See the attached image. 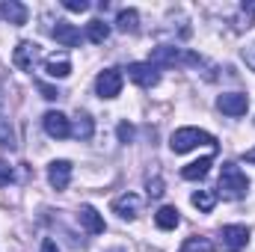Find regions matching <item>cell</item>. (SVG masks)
Listing matches in <instances>:
<instances>
[{
  "instance_id": "25",
  "label": "cell",
  "mask_w": 255,
  "mask_h": 252,
  "mask_svg": "<svg viewBox=\"0 0 255 252\" xmlns=\"http://www.w3.org/2000/svg\"><path fill=\"white\" fill-rule=\"evenodd\" d=\"M63 6L68 12H86L89 9V0H63Z\"/></svg>"
},
{
  "instance_id": "29",
  "label": "cell",
  "mask_w": 255,
  "mask_h": 252,
  "mask_svg": "<svg viewBox=\"0 0 255 252\" xmlns=\"http://www.w3.org/2000/svg\"><path fill=\"white\" fill-rule=\"evenodd\" d=\"M241 9L247 12V21H250V18L255 15V0H244V6H241Z\"/></svg>"
},
{
  "instance_id": "17",
  "label": "cell",
  "mask_w": 255,
  "mask_h": 252,
  "mask_svg": "<svg viewBox=\"0 0 255 252\" xmlns=\"http://www.w3.org/2000/svg\"><path fill=\"white\" fill-rule=\"evenodd\" d=\"M211 163H214V157H199V160H193V163H187V166L181 169V178H187V181H199V178H205L208 169H211Z\"/></svg>"
},
{
  "instance_id": "23",
  "label": "cell",
  "mask_w": 255,
  "mask_h": 252,
  "mask_svg": "<svg viewBox=\"0 0 255 252\" xmlns=\"http://www.w3.org/2000/svg\"><path fill=\"white\" fill-rule=\"evenodd\" d=\"M145 193H148V199H160V196H163V181H160V178H148Z\"/></svg>"
},
{
  "instance_id": "12",
  "label": "cell",
  "mask_w": 255,
  "mask_h": 252,
  "mask_svg": "<svg viewBox=\"0 0 255 252\" xmlns=\"http://www.w3.org/2000/svg\"><path fill=\"white\" fill-rule=\"evenodd\" d=\"M42 65H45V74L54 77V80H57V77L63 80V77L71 74V60H68V54H51V57L42 60Z\"/></svg>"
},
{
  "instance_id": "14",
  "label": "cell",
  "mask_w": 255,
  "mask_h": 252,
  "mask_svg": "<svg viewBox=\"0 0 255 252\" xmlns=\"http://www.w3.org/2000/svg\"><path fill=\"white\" fill-rule=\"evenodd\" d=\"M51 36H54L63 48H77V45H80V30H77L74 24H68V21H57V27L51 30Z\"/></svg>"
},
{
  "instance_id": "21",
  "label": "cell",
  "mask_w": 255,
  "mask_h": 252,
  "mask_svg": "<svg viewBox=\"0 0 255 252\" xmlns=\"http://www.w3.org/2000/svg\"><path fill=\"white\" fill-rule=\"evenodd\" d=\"M107 36H110V27L104 24V21H89L86 24V39L89 42H95V45H101V42H107Z\"/></svg>"
},
{
  "instance_id": "13",
  "label": "cell",
  "mask_w": 255,
  "mask_h": 252,
  "mask_svg": "<svg viewBox=\"0 0 255 252\" xmlns=\"http://www.w3.org/2000/svg\"><path fill=\"white\" fill-rule=\"evenodd\" d=\"M77 220H80V226H83L89 235H104V229H107V226H104V217H101L92 205H83V208L77 211Z\"/></svg>"
},
{
  "instance_id": "19",
  "label": "cell",
  "mask_w": 255,
  "mask_h": 252,
  "mask_svg": "<svg viewBox=\"0 0 255 252\" xmlns=\"http://www.w3.org/2000/svg\"><path fill=\"white\" fill-rule=\"evenodd\" d=\"M71 133H74L77 139H92V133H95L92 116H89V113H77V119H74V125H71Z\"/></svg>"
},
{
  "instance_id": "30",
  "label": "cell",
  "mask_w": 255,
  "mask_h": 252,
  "mask_svg": "<svg viewBox=\"0 0 255 252\" xmlns=\"http://www.w3.org/2000/svg\"><path fill=\"white\" fill-rule=\"evenodd\" d=\"M39 252H60V247H57V244H54V241L48 238V241L42 244V250H39Z\"/></svg>"
},
{
  "instance_id": "10",
  "label": "cell",
  "mask_w": 255,
  "mask_h": 252,
  "mask_svg": "<svg viewBox=\"0 0 255 252\" xmlns=\"http://www.w3.org/2000/svg\"><path fill=\"white\" fill-rule=\"evenodd\" d=\"M139 208H142V199H139L136 193H122V196L113 199V211H116L122 220H136Z\"/></svg>"
},
{
  "instance_id": "26",
  "label": "cell",
  "mask_w": 255,
  "mask_h": 252,
  "mask_svg": "<svg viewBox=\"0 0 255 252\" xmlns=\"http://www.w3.org/2000/svg\"><path fill=\"white\" fill-rule=\"evenodd\" d=\"M9 181H12V166L6 160H0V187H6Z\"/></svg>"
},
{
  "instance_id": "9",
  "label": "cell",
  "mask_w": 255,
  "mask_h": 252,
  "mask_svg": "<svg viewBox=\"0 0 255 252\" xmlns=\"http://www.w3.org/2000/svg\"><path fill=\"white\" fill-rule=\"evenodd\" d=\"M42 125H45V133L54 136V139H65V136H71V122L65 119L60 110L45 113V116H42Z\"/></svg>"
},
{
  "instance_id": "28",
  "label": "cell",
  "mask_w": 255,
  "mask_h": 252,
  "mask_svg": "<svg viewBox=\"0 0 255 252\" xmlns=\"http://www.w3.org/2000/svg\"><path fill=\"white\" fill-rule=\"evenodd\" d=\"M244 63H247V65L255 71V42L250 45V48H244Z\"/></svg>"
},
{
  "instance_id": "8",
  "label": "cell",
  "mask_w": 255,
  "mask_h": 252,
  "mask_svg": "<svg viewBox=\"0 0 255 252\" xmlns=\"http://www.w3.org/2000/svg\"><path fill=\"white\" fill-rule=\"evenodd\" d=\"M12 63L18 65L21 71H36V63H39V45L36 42H18L15 54H12Z\"/></svg>"
},
{
  "instance_id": "1",
  "label": "cell",
  "mask_w": 255,
  "mask_h": 252,
  "mask_svg": "<svg viewBox=\"0 0 255 252\" xmlns=\"http://www.w3.org/2000/svg\"><path fill=\"white\" fill-rule=\"evenodd\" d=\"M250 193V178L244 175V169L238 163H223L220 169V196L229 202H238Z\"/></svg>"
},
{
  "instance_id": "6",
  "label": "cell",
  "mask_w": 255,
  "mask_h": 252,
  "mask_svg": "<svg viewBox=\"0 0 255 252\" xmlns=\"http://www.w3.org/2000/svg\"><path fill=\"white\" fill-rule=\"evenodd\" d=\"M128 77H130L136 86H142V89H151V86H157V80H160V71H157L151 63H130V65H128Z\"/></svg>"
},
{
  "instance_id": "2",
  "label": "cell",
  "mask_w": 255,
  "mask_h": 252,
  "mask_svg": "<svg viewBox=\"0 0 255 252\" xmlns=\"http://www.w3.org/2000/svg\"><path fill=\"white\" fill-rule=\"evenodd\" d=\"M169 145H172L175 154H184V151H193L196 145H211V148H217V139H214V133L199 130V127H178V130L172 133Z\"/></svg>"
},
{
  "instance_id": "18",
  "label": "cell",
  "mask_w": 255,
  "mask_h": 252,
  "mask_svg": "<svg viewBox=\"0 0 255 252\" xmlns=\"http://www.w3.org/2000/svg\"><path fill=\"white\" fill-rule=\"evenodd\" d=\"M116 27H119L122 33H136V30H139V12H136V9H119Z\"/></svg>"
},
{
  "instance_id": "5",
  "label": "cell",
  "mask_w": 255,
  "mask_h": 252,
  "mask_svg": "<svg viewBox=\"0 0 255 252\" xmlns=\"http://www.w3.org/2000/svg\"><path fill=\"white\" fill-rule=\"evenodd\" d=\"M220 244H223V250L226 252L247 250V244H250V229H247V226H223V232H220Z\"/></svg>"
},
{
  "instance_id": "16",
  "label": "cell",
  "mask_w": 255,
  "mask_h": 252,
  "mask_svg": "<svg viewBox=\"0 0 255 252\" xmlns=\"http://www.w3.org/2000/svg\"><path fill=\"white\" fill-rule=\"evenodd\" d=\"M154 223H157V229H163V232H172V229L181 223V217H178V208H172V205H163V208L154 214Z\"/></svg>"
},
{
  "instance_id": "24",
  "label": "cell",
  "mask_w": 255,
  "mask_h": 252,
  "mask_svg": "<svg viewBox=\"0 0 255 252\" xmlns=\"http://www.w3.org/2000/svg\"><path fill=\"white\" fill-rule=\"evenodd\" d=\"M116 136H119V142H130L133 139V125L130 122H119V127H116Z\"/></svg>"
},
{
  "instance_id": "3",
  "label": "cell",
  "mask_w": 255,
  "mask_h": 252,
  "mask_svg": "<svg viewBox=\"0 0 255 252\" xmlns=\"http://www.w3.org/2000/svg\"><path fill=\"white\" fill-rule=\"evenodd\" d=\"M148 63L154 68H169V65H196L202 63L196 54H187L184 48H172V45H160L151 51V60Z\"/></svg>"
},
{
  "instance_id": "4",
  "label": "cell",
  "mask_w": 255,
  "mask_h": 252,
  "mask_svg": "<svg viewBox=\"0 0 255 252\" xmlns=\"http://www.w3.org/2000/svg\"><path fill=\"white\" fill-rule=\"evenodd\" d=\"M122 83H125V77H122L119 68H104V71L95 77V92H98L101 98H116V95L122 92Z\"/></svg>"
},
{
  "instance_id": "11",
  "label": "cell",
  "mask_w": 255,
  "mask_h": 252,
  "mask_svg": "<svg viewBox=\"0 0 255 252\" xmlns=\"http://www.w3.org/2000/svg\"><path fill=\"white\" fill-rule=\"evenodd\" d=\"M48 181L54 190H65L71 181V163L68 160H51L48 163Z\"/></svg>"
},
{
  "instance_id": "15",
  "label": "cell",
  "mask_w": 255,
  "mask_h": 252,
  "mask_svg": "<svg viewBox=\"0 0 255 252\" xmlns=\"http://www.w3.org/2000/svg\"><path fill=\"white\" fill-rule=\"evenodd\" d=\"M0 15L9 21V24H15V27H21V24H27V6L24 3H18V0H3L0 3Z\"/></svg>"
},
{
  "instance_id": "20",
  "label": "cell",
  "mask_w": 255,
  "mask_h": 252,
  "mask_svg": "<svg viewBox=\"0 0 255 252\" xmlns=\"http://www.w3.org/2000/svg\"><path fill=\"white\" fill-rule=\"evenodd\" d=\"M190 202H193V208H199L202 214H211L214 205H217V193L214 190H196L190 196Z\"/></svg>"
},
{
  "instance_id": "31",
  "label": "cell",
  "mask_w": 255,
  "mask_h": 252,
  "mask_svg": "<svg viewBox=\"0 0 255 252\" xmlns=\"http://www.w3.org/2000/svg\"><path fill=\"white\" fill-rule=\"evenodd\" d=\"M244 160H247V163H253V166H255V148H250V151L244 154Z\"/></svg>"
},
{
  "instance_id": "22",
  "label": "cell",
  "mask_w": 255,
  "mask_h": 252,
  "mask_svg": "<svg viewBox=\"0 0 255 252\" xmlns=\"http://www.w3.org/2000/svg\"><path fill=\"white\" fill-rule=\"evenodd\" d=\"M181 252H211V244H208V238H187Z\"/></svg>"
},
{
  "instance_id": "7",
  "label": "cell",
  "mask_w": 255,
  "mask_h": 252,
  "mask_svg": "<svg viewBox=\"0 0 255 252\" xmlns=\"http://www.w3.org/2000/svg\"><path fill=\"white\" fill-rule=\"evenodd\" d=\"M217 107L226 113V116H244L247 110H250V95H244V92H226V95H220L217 98Z\"/></svg>"
},
{
  "instance_id": "27",
  "label": "cell",
  "mask_w": 255,
  "mask_h": 252,
  "mask_svg": "<svg viewBox=\"0 0 255 252\" xmlns=\"http://www.w3.org/2000/svg\"><path fill=\"white\" fill-rule=\"evenodd\" d=\"M39 92H42L48 101H57V98H60V92H57L54 86H48V83H39Z\"/></svg>"
}]
</instances>
